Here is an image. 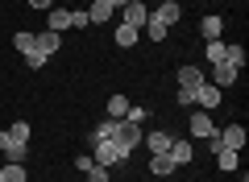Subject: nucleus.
Segmentation results:
<instances>
[{"label": "nucleus", "instance_id": "29", "mask_svg": "<svg viewBox=\"0 0 249 182\" xmlns=\"http://www.w3.org/2000/svg\"><path fill=\"white\" fill-rule=\"evenodd\" d=\"M83 25H91V21H88V9H79V13H71V29H83Z\"/></svg>", "mask_w": 249, "mask_h": 182}, {"label": "nucleus", "instance_id": "25", "mask_svg": "<svg viewBox=\"0 0 249 182\" xmlns=\"http://www.w3.org/2000/svg\"><path fill=\"white\" fill-rule=\"evenodd\" d=\"M224 50H229V42H220V37H216V42H208V62H224Z\"/></svg>", "mask_w": 249, "mask_h": 182}, {"label": "nucleus", "instance_id": "14", "mask_svg": "<svg viewBox=\"0 0 249 182\" xmlns=\"http://www.w3.org/2000/svg\"><path fill=\"white\" fill-rule=\"evenodd\" d=\"M29 145V124L25 120H17V124H9V129H4V145Z\"/></svg>", "mask_w": 249, "mask_h": 182}, {"label": "nucleus", "instance_id": "8", "mask_svg": "<svg viewBox=\"0 0 249 182\" xmlns=\"http://www.w3.org/2000/svg\"><path fill=\"white\" fill-rule=\"evenodd\" d=\"M121 13H124V25H133V29H142L145 21H150V9H145L142 0H129V4H124Z\"/></svg>", "mask_w": 249, "mask_h": 182}, {"label": "nucleus", "instance_id": "13", "mask_svg": "<svg viewBox=\"0 0 249 182\" xmlns=\"http://www.w3.org/2000/svg\"><path fill=\"white\" fill-rule=\"evenodd\" d=\"M13 50L21 54V58H34V33H29V29H21V33H13Z\"/></svg>", "mask_w": 249, "mask_h": 182}, {"label": "nucleus", "instance_id": "28", "mask_svg": "<svg viewBox=\"0 0 249 182\" xmlns=\"http://www.w3.org/2000/svg\"><path fill=\"white\" fill-rule=\"evenodd\" d=\"M124 120H129V124H142V120H145V108H133V104H129V112H124Z\"/></svg>", "mask_w": 249, "mask_h": 182}, {"label": "nucleus", "instance_id": "6", "mask_svg": "<svg viewBox=\"0 0 249 182\" xmlns=\"http://www.w3.org/2000/svg\"><path fill=\"white\" fill-rule=\"evenodd\" d=\"M178 17H183V9H178V4H175V0H162V4H158V9H154L150 13V21H158V25H178Z\"/></svg>", "mask_w": 249, "mask_h": 182}, {"label": "nucleus", "instance_id": "11", "mask_svg": "<svg viewBox=\"0 0 249 182\" xmlns=\"http://www.w3.org/2000/svg\"><path fill=\"white\" fill-rule=\"evenodd\" d=\"M112 4H108V0H91V4H88V21H91V25H108V21H112Z\"/></svg>", "mask_w": 249, "mask_h": 182}, {"label": "nucleus", "instance_id": "10", "mask_svg": "<svg viewBox=\"0 0 249 182\" xmlns=\"http://www.w3.org/2000/svg\"><path fill=\"white\" fill-rule=\"evenodd\" d=\"M220 87H212V83H204V87H199V91H196V104L199 108H204V112H212V108H220Z\"/></svg>", "mask_w": 249, "mask_h": 182}, {"label": "nucleus", "instance_id": "12", "mask_svg": "<svg viewBox=\"0 0 249 182\" xmlns=\"http://www.w3.org/2000/svg\"><path fill=\"white\" fill-rule=\"evenodd\" d=\"M175 170H178V165L170 162V153H154L150 157V174H154V178H166V174H175Z\"/></svg>", "mask_w": 249, "mask_h": 182}, {"label": "nucleus", "instance_id": "19", "mask_svg": "<svg viewBox=\"0 0 249 182\" xmlns=\"http://www.w3.org/2000/svg\"><path fill=\"white\" fill-rule=\"evenodd\" d=\"M46 17H50V25H46V29H54V33H62V29H71V13H67V9H50Z\"/></svg>", "mask_w": 249, "mask_h": 182}, {"label": "nucleus", "instance_id": "7", "mask_svg": "<svg viewBox=\"0 0 249 182\" xmlns=\"http://www.w3.org/2000/svg\"><path fill=\"white\" fill-rule=\"evenodd\" d=\"M58 46H62V33H54V29H42V33H34V50L42 54V58H50Z\"/></svg>", "mask_w": 249, "mask_h": 182}, {"label": "nucleus", "instance_id": "9", "mask_svg": "<svg viewBox=\"0 0 249 182\" xmlns=\"http://www.w3.org/2000/svg\"><path fill=\"white\" fill-rule=\"evenodd\" d=\"M237 75H241L237 66H229V62H216V66H212V87H220V91H224V87L237 83Z\"/></svg>", "mask_w": 249, "mask_h": 182}, {"label": "nucleus", "instance_id": "18", "mask_svg": "<svg viewBox=\"0 0 249 182\" xmlns=\"http://www.w3.org/2000/svg\"><path fill=\"white\" fill-rule=\"evenodd\" d=\"M137 37H142V29H133V25H116V46H121V50L137 46Z\"/></svg>", "mask_w": 249, "mask_h": 182}, {"label": "nucleus", "instance_id": "3", "mask_svg": "<svg viewBox=\"0 0 249 182\" xmlns=\"http://www.w3.org/2000/svg\"><path fill=\"white\" fill-rule=\"evenodd\" d=\"M187 129H191V137H199V141H208V137H216V124H212V116L204 112V108H196V112L187 116Z\"/></svg>", "mask_w": 249, "mask_h": 182}, {"label": "nucleus", "instance_id": "27", "mask_svg": "<svg viewBox=\"0 0 249 182\" xmlns=\"http://www.w3.org/2000/svg\"><path fill=\"white\" fill-rule=\"evenodd\" d=\"M145 33H150V42H166L170 29H166V25H158V21H145Z\"/></svg>", "mask_w": 249, "mask_h": 182}, {"label": "nucleus", "instance_id": "2", "mask_svg": "<svg viewBox=\"0 0 249 182\" xmlns=\"http://www.w3.org/2000/svg\"><path fill=\"white\" fill-rule=\"evenodd\" d=\"M112 141L124 149V153H133L137 145H142V124H129V120H116V132H112Z\"/></svg>", "mask_w": 249, "mask_h": 182}, {"label": "nucleus", "instance_id": "1", "mask_svg": "<svg viewBox=\"0 0 249 182\" xmlns=\"http://www.w3.org/2000/svg\"><path fill=\"white\" fill-rule=\"evenodd\" d=\"M124 157H129V153H124V149L116 145L112 137H104V141H91V162H96V165H104V170H112V165H121Z\"/></svg>", "mask_w": 249, "mask_h": 182}, {"label": "nucleus", "instance_id": "32", "mask_svg": "<svg viewBox=\"0 0 249 182\" xmlns=\"http://www.w3.org/2000/svg\"><path fill=\"white\" fill-rule=\"evenodd\" d=\"M29 9H37V13H50V9H54V0H29Z\"/></svg>", "mask_w": 249, "mask_h": 182}, {"label": "nucleus", "instance_id": "21", "mask_svg": "<svg viewBox=\"0 0 249 182\" xmlns=\"http://www.w3.org/2000/svg\"><path fill=\"white\" fill-rule=\"evenodd\" d=\"M0 182H25V165L21 162H4L0 165Z\"/></svg>", "mask_w": 249, "mask_h": 182}, {"label": "nucleus", "instance_id": "16", "mask_svg": "<svg viewBox=\"0 0 249 182\" xmlns=\"http://www.w3.org/2000/svg\"><path fill=\"white\" fill-rule=\"evenodd\" d=\"M199 33H204V42H216V37L224 33V21L220 17H204L199 21Z\"/></svg>", "mask_w": 249, "mask_h": 182}, {"label": "nucleus", "instance_id": "33", "mask_svg": "<svg viewBox=\"0 0 249 182\" xmlns=\"http://www.w3.org/2000/svg\"><path fill=\"white\" fill-rule=\"evenodd\" d=\"M108 4H112V9H124V4H129V0H108Z\"/></svg>", "mask_w": 249, "mask_h": 182}, {"label": "nucleus", "instance_id": "15", "mask_svg": "<svg viewBox=\"0 0 249 182\" xmlns=\"http://www.w3.org/2000/svg\"><path fill=\"white\" fill-rule=\"evenodd\" d=\"M166 153H170V162H175V165H187V162H191V141H170Z\"/></svg>", "mask_w": 249, "mask_h": 182}, {"label": "nucleus", "instance_id": "17", "mask_svg": "<svg viewBox=\"0 0 249 182\" xmlns=\"http://www.w3.org/2000/svg\"><path fill=\"white\" fill-rule=\"evenodd\" d=\"M170 141H175V137H170V132H150V137H145V149H150V153H166V149H170Z\"/></svg>", "mask_w": 249, "mask_h": 182}, {"label": "nucleus", "instance_id": "26", "mask_svg": "<svg viewBox=\"0 0 249 182\" xmlns=\"http://www.w3.org/2000/svg\"><path fill=\"white\" fill-rule=\"evenodd\" d=\"M116 132V116H108L104 124H96V132H91V141H104V137H112Z\"/></svg>", "mask_w": 249, "mask_h": 182}, {"label": "nucleus", "instance_id": "22", "mask_svg": "<svg viewBox=\"0 0 249 182\" xmlns=\"http://www.w3.org/2000/svg\"><path fill=\"white\" fill-rule=\"evenodd\" d=\"M124 112H129V99L116 91V96H108V116H116V120H124Z\"/></svg>", "mask_w": 249, "mask_h": 182}, {"label": "nucleus", "instance_id": "5", "mask_svg": "<svg viewBox=\"0 0 249 182\" xmlns=\"http://www.w3.org/2000/svg\"><path fill=\"white\" fill-rule=\"evenodd\" d=\"M208 83V75L199 66H178V91H199Z\"/></svg>", "mask_w": 249, "mask_h": 182}, {"label": "nucleus", "instance_id": "4", "mask_svg": "<svg viewBox=\"0 0 249 182\" xmlns=\"http://www.w3.org/2000/svg\"><path fill=\"white\" fill-rule=\"evenodd\" d=\"M216 137H220L224 149H237V153H241V149H245V141H249V132H245V124H229V129H220Z\"/></svg>", "mask_w": 249, "mask_h": 182}, {"label": "nucleus", "instance_id": "23", "mask_svg": "<svg viewBox=\"0 0 249 182\" xmlns=\"http://www.w3.org/2000/svg\"><path fill=\"white\" fill-rule=\"evenodd\" d=\"M224 62L241 70V66H245V46H241V42H237V46H229V50H224Z\"/></svg>", "mask_w": 249, "mask_h": 182}, {"label": "nucleus", "instance_id": "20", "mask_svg": "<svg viewBox=\"0 0 249 182\" xmlns=\"http://www.w3.org/2000/svg\"><path fill=\"white\" fill-rule=\"evenodd\" d=\"M216 141H220V137H216ZM216 162H220V170H237L241 153H237V149H224V145H216Z\"/></svg>", "mask_w": 249, "mask_h": 182}, {"label": "nucleus", "instance_id": "30", "mask_svg": "<svg viewBox=\"0 0 249 182\" xmlns=\"http://www.w3.org/2000/svg\"><path fill=\"white\" fill-rule=\"evenodd\" d=\"M88 182H108V170H104V165H91V170H88Z\"/></svg>", "mask_w": 249, "mask_h": 182}, {"label": "nucleus", "instance_id": "24", "mask_svg": "<svg viewBox=\"0 0 249 182\" xmlns=\"http://www.w3.org/2000/svg\"><path fill=\"white\" fill-rule=\"evenodd\" d=\"M0 153L9 157V162H21V165H25V157H29V145H13V141H9V145L0 149Z\"/></svg>", "mask_w": 249, "mask_h": 182}, {"label": "nucleus", "instance_id": "31", "mask_svg": "<svg viewBox=\"0 0 249 182\" xmlns=\"http://www.w3.org/2000/svg\"><path fill=\"white\" fill-rule=\"evenodd\" d=\"M175 99H178L183 108H191V104H196V91H175Z\"/></svg>", "mask_w": 249, "mask_h": 182}]
</instances>
